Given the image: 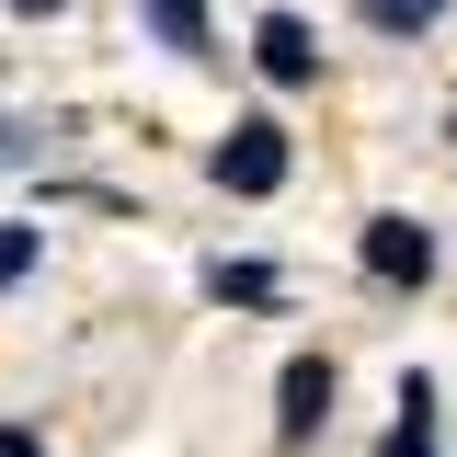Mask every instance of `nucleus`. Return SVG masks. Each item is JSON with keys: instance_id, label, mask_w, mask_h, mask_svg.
Masks as SVG:
<instances>
[{"instance_id": "nucleus-11", "label": "nucleus", "mask_w": 457, "mask_h": 457, "mask_svg": "<svg viewBox=\"0 0 457 457\" xmlns=\"http://www.w3.org/2000/svg\"><path fill=\"white\" fill-rule=\"evenodd\" d=\"M12 12H23V23H35V12H57V0H12Z\"/></svg>"}, {"instance_id": "nucleus-9", "label": "nucleus", "mask_w": 457, "mask_h": 457, "mask_svg": "<svg viewBox=\"0 0 457 457\" xmlns=\"http://www.w3.org/2000/svg\"><path fill=\"white\" fill-rule=\"evenodd\" d=\"M35 252H46V228H0V286L35 275Z\"/></svg>"}, {"instance_id": "nucleus-1", "label": "nucleus", "mask_w": 457, "mask_h": 457, "mask_svg": "<svg viewBox=\"0 0 457 457\" xmlns=\"http://www.w3.org/2000/svg\"><path fill=\"white\" fill-rule=\"evenodd\" d=\"M206 171H218L228 195H275V183H286V126H275V114H240L218 149H206Z\"/></svg>"}, {"instance_id": "nucleus-7", "label": "nucleus", "mask_w": 457, "mask_h": 457, "mask_svg": "<svg viewBox=\"0 0 457 457\" xmlns=\"http://www.w3.org/2000/svg\"><path fill=\"white\" fill-rule=\"evenodd\" d=\"M206 297H228V309H275L286 275H275V263H206Z\"/></svg>"}, {"instance_id": "nucleus-8", "label": "nucleus", "mask_w": 457, "mask_h": 457, "mask_svg": "<svg viewBox=\"0 0 457 457\" xmlns=\"http://www.w3.org/2000/svg\"><path fill=\"white\" fill-rule=\"evenodd\" d=\"M378 35H423V23H446V0H354Z\"/></svg>"}, {"instance_id": "nucleus-4", "label": "nucleus", "mask_w": 457, "mask_h": 457, "mask_svg": "<svg viewBox=\"0 0 457 457\" xmlns=\"http://www.w3.org/2000/svg\"><path fill=\"white\" fill-rule=\"evenodd\" d=\"M252 57H263L275 92H309V80H320V35H309L297 12H263V23H252Z\"/></svg>"}, {"instance_id": "nucleus-3", "label": "nucleus", "mask_w": 457, "mask_h": 457, "mask_svg": "<svg viewBox=\"0 0 457 457\" xmlns=\"http://www.w3.org/2000/svg\"><path fill=\"white\" fill-rule=\"evenodd\" d=\"M320 423H332V354H297L275 389V446H309Z\"/></svg>"}, {"instance_id": "nucleus-10", "label": "nucleus", "mask_w": 457, "mask_h": 457, "mask_svg": "<svg viewBox=\"0 0 457 457\" xmlns=\"http://www.w3.org/2000/svg\"><path fill=\"white\" fill-rule=\"evenodd\" d=\"M0 457H46V446H35V423H0Z\"/></svg>"}, {"instance_id": "nucleus-5", "label": "nucleus", "mask_w": 457, "mask_h": 457, "mask_svg": "<svg viewBox=\"0 0 457 457\" xmlns=\"http://www.w3.org/2000/svg\"><path fill=\"white\" fill-rule=\"evenodd\" d=\"M137 23H149L171 57H218L206 46V0H137Z\"/></svg>"}, {"instance_id": "nucleus-2", "label": "nucleus", "mask_w": 457, "mask_h": 457, "mask_svg": "<svg viewBox=\"0 0 457 457\" xmlns=\"http://www.w3.org/2000/svg\"><path fill=\"white\" fill-rule=\"evenodd\" d=\"M366 275L378 286H435V228L423 218H366Z\"/></svg>"}, {"instance_id": "nucleus-6", "label": "nucleus", "mask_w": 457, "mask_h": 457, "mask_svg": "<svg viewBox=\"0 0 457 457\" xmlns=\"http://www.w3.org/2000/svg\"><path fill=\"white\" fill-rule=\"evenodd\" d=\"M378 457H435V378H400V423Z\"/></svg>"}]
</instances>
